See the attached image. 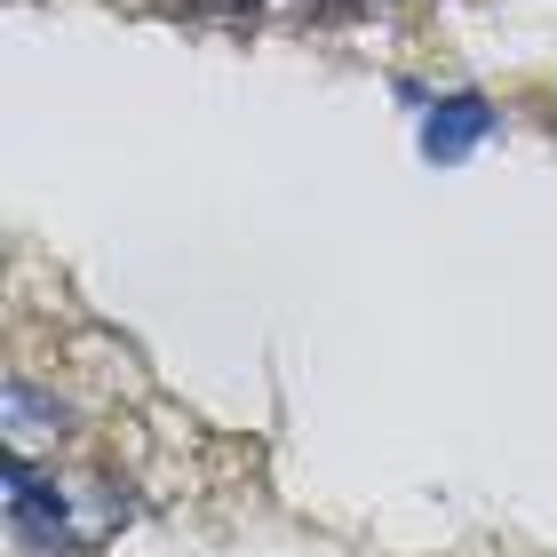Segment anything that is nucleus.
<instances>
[{"mask_svg":"<svg viewBox=\"0 0 557 557\" xmlns=\"http://www.w3.org/2000/svg\"><path fill=\"white\" fill-rule=\"evenodd\" d=\"M0 502H9V525L40 557H81L88 549V525H72V486L40 478L16 446H9V470H0Z\"/></svg>","mask_w":557,"mask_h":557,"instance_id":"obj_1","label":"nucleus"},{"mask_svg":"<svg viewBox=\"0 0 557 557\" xmlns=\"http://www.w3.org/2000/svg\"><path fill=\"white\" fill-rule=\"evenodd\" d=\"M0 407H9V446H16V454H24V446H57L64 430H72L64 398L33 391V383H24V374H9V391H0Z\"/></svg>","mask_w":557,"mask_h":557,"instance_id":"obj_3","label":"nucleus"},{"mask_svg":"<svg viewBox=\"0 0 557 557\" xmlns=\"http://www.w3.org/2000/svg\"><path fill=\"white\" fill-rule=\"evenodd\" d=\"M494 128H502V104H494V96H478V88L430 96V104H422V160H430V168H462Z\"/></svg>","mask_w":557,"mask_h":557,"instance_id":"obj_2","label":"nucleus"}]
</instances>
